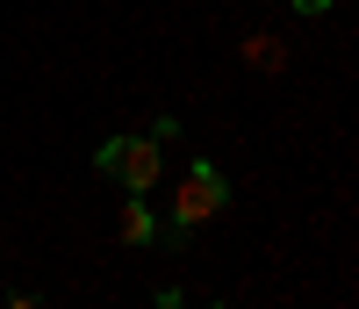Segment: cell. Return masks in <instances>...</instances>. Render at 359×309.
Instances as JSON below:
<instances>
[{
  "label": "cell",
  "mask_w": 359,
  "mask_h": 309,
  "mask_svg": "<svg viewBox=\"0 0 359 309\" xmlns=\"http://www.w3.org/2000/svg\"><path fill=\"white\" fill-rule=\"evenodd\" d=\"M223 202H230L223 173L208 166V159H194V166H187V180L172 188V230H180V237H187V230H201L208 216H223Z\"/></svg>",
  "instance_id": "6da1fadb"
},
{
  "label": "cell",
  "mask_w": 359,
  "mask_h": 309,
  "mask_svg": "<svg viewBox=\"0 0 359 309\" xmlns=\"http://www.w3.org/2000/svg\"><path fill=\"white\" fill-rule=\"evenodd\" d=\"M158 151H165L158 137H115V144H101V159H94V166L115 180V188L144 195V188H158V166H165Z\"/></svg>",
  "instance_id": "7a4b0ae2"
},
{
  "label": "cell",
  "mask_w": 359,
  "mask_h": 309,
  "mask_svg": "<svg viewBox=\"0 0 359 309\" xmlns=\"http://www.w3.org/2000/svg\"><path fill=\"white\" fill-rule=\"evenodd\" d=\"M115 230H123V244H151V237H158V223H151V209H144V195H130V202H123Z\"/></svg>",
  "instance_id": "3957f363"
},
{
  "label": "cell",
  "mask_w": 359,
  "mask_h": 309,
  "mask_svg": "<svg viewBox=\"0 0 359 309\" xmlns=\"http://www.w3.org/2000/svg\"><path fill=\"white\" fill-rule=\"evenodd\" d=\"M245 58H252V65H280V44H266V37H252V44H245Z\"/></svg>",
  "instance_id": "277c9868"
},
{
  "label": "cell",
  "mask_w": 359,
  "mask_h": 309,
  "mask_svg": "<svg viewBox=\"0 0 359 309\" xmlns=\"http://www.w3.org/2000/svg\"><path fill=\"white\" fill-rule=\"evenodd\" d=\"M287 8H294V15H323V8H331V0H287Z\"/></svg>",
  "instance_id": "5b68a950"
},
{
  "label": "cell",
  "mask_w": 359,
  "mask_h": 309,
  "mask_svg": "<svg viewBox=\"0 0 359 309\" xmlns=\"http://www.w3.org/2000/svg\"><path fill=\"white\" fill-rule=\"evenodd\" d=\"M158 309H187V295H180V288H165V295H158Z\"/></svg>",
  "instance_id": "8992f818"
},
{
  "label": "cell",
  "mask_w": 359,
  "mask_h": 309,
  "mask_svg": "<svg viewBox=\"0 0 359 309\" xmlns=\"http://www.w3.org/2000/svg\"><path fill=\"white\" fill-rule=\"evenodd\" d=\"M8 309H43V302H36V295H15V302H8Z\"/></svg>",
  "instance_id": "52a82bcc"
},
{
  "label": "cell",
  "mask_w": 359,
  "mask_h": 309,
  "mask_svg": "<svg viewBox=\"0 0 359 309\" xmlns=\"http://www.w3.org/2000/svg\"><path fill=\"white\" fill-rule=\"evenodd\" d=\"M208 309H230V302H208Z\"/></svg>",
  "instance_id": "ba28073f"
}]
</instances>
